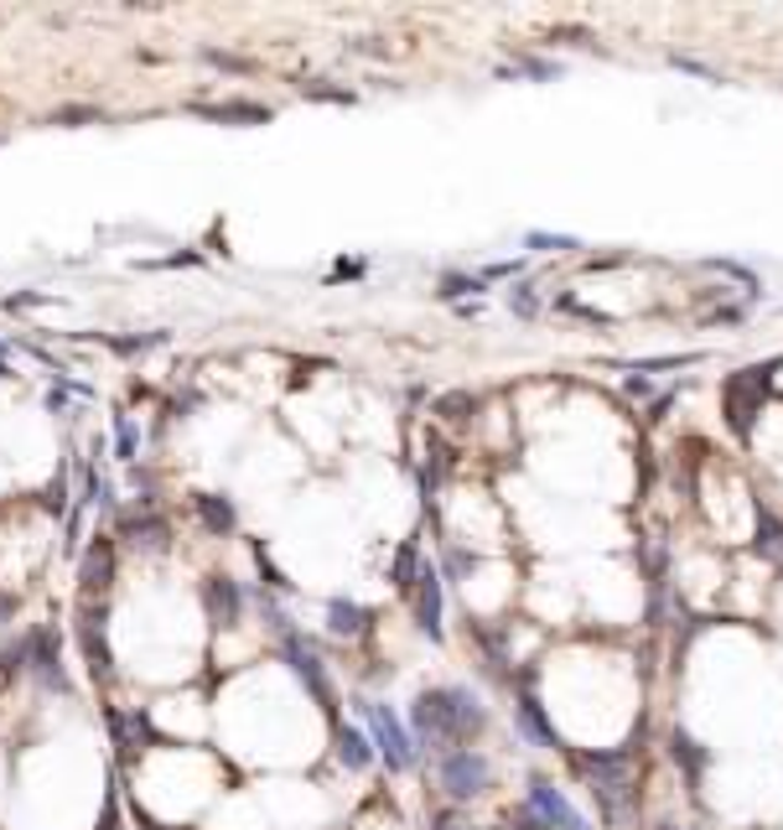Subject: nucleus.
Instances as JSON below:
<instances>
[{"label":"nucleus","instance_id":"nucleus-1","mask_svg":"<svg viewBox=\"0 0 783 830\" xmlns=\"http://www.w3.org/2000/svg\"><path fill=\"white\" fill-rule=\"evenodd\" d=\"M410 722L415 732L426 742H447V748H462L467 737L483 732V706L467 686H436V690H421L415 706H410Z\"/></svg>","mask_w":783,"mask_h":830},{"label":"nucleus","instance_id":"nucleus-2","mask_svg":"<svg viewBox=\"0 0 783 830\" xmlns=\"http://www.w3.org/2000/svg\"><path fill=\"white\" fill-rule=\"evenodd\" d=\"M581 768H587V779H592V794L602 800V815H607V820H628V815H633L628 753H587Z\"/></svg>","mask_w":783,"mask_h":830},{"label":"nucleus","instance_id":"nucleus-3","mask_svg":"<svg viewBox=\"0 0 783 830\" xmlns=\"http://www.w3.org/2000/svg\"><path fill=\"white\" fill-rule=\"evenodd\" d=\"M441 789L451 800H477L488 789V758L473 748H441Z\"/></svg>","mask_w":783,"mask_h":830},{"label":"nucleus","instance_id":"nucleus-4","mask_svg":"<svg viewBox=\"0 0 783 830\" xmlns=\"http://www.w3.org/2000/svg\"><path fill=\"white\" fill-rule=\"evenodd\" d=\"M363 722H369V737H374V753H380L389 768H410L415 763V742L410 732L400 727V716L389 712V706H363Z\"/></svg>","mask_w":783,"mask_h":830},{"label":"nucleus","instance_id":"nucleus-5","mask_svg":"<svg viewBox=\"0 0 783 830\" xmlns=\"http://www.w3.org/2000/svg\"><path fill=\"white\" fill-rule=\"evenodd\" d=\"M281 649H285V664H291V675L301 680V686L322 701V706H333V686H328V675H322V660H317V649H311L296 628L291 634H281Z\"/></svg>","mask_w":783,"mask_h":830},{"label":"nucleus","instance_id":"nucleus-6","mask_svg":"<svg viewBox=\"0 0 783 830\" xmlns=\"http://www.w3.org/2000/svg\"><path fill=\"white\" fill-rule=\"evenodd\" d=\"M524 805L535 809L540 820H545V830H587V820L576 815V809L566 805V794L555 789L550 779H529V794H524Z\"/></svg>","mask_w":783,"mask_h":830},{"label":"nucleus","instance_id":"nucleus-7","mask_svg":"<svg viewBox=\"0 0 783 830\" xmlns=\"http://www.w3.org/2000/svg\"><path fill=\"white\" fill-rule=\"evenodd\" d=\"M203 613L214 617V628H234L244 617V587L229 576H208L203 582Z\"/></svg>","mask_w":783,"mask_h":830},{"label":"nucleus","instance_id":"nucleus-8","mask_svg":"<svg viewBox=\"0 0 783 830\" xmlns=\"http://www.w3.org/2000/svg\"><path fill=\"white\" fill-rule=\"evenodd\" d=\"M119 540H130L136 550H162L171 540V524L156 509H125L119 514Z\"/></svg>","mask_w":783,"mask_h":830},{"label":"nucleus","instance_id":"nucleus-9","mask_svg":"<svg viewBox=\"0 0 783 830\" xmlns=\"http://www.w3.org/2000/svg\"><path fill=\"white\" fill-rule=\"evenodd\" d=\"M22 654L31 660V675H37L42 686H52V690L68 686V675H63V654H57V634H52V628H37V634L26 639Z\"/></svg>","mask_w":783,"mask_h":830},{"label":"nucleus","instance_id":"nucleus-10","mask_svg":"<svg viewBox=\"0 0 783 830\" xmlns=\"http://www.w3.org/2000/svg\"><path fill=\"white\" fill-rule=\"evenodd\" d=\"M78 582H84V592L104 602L110 592V582H115V546L110 540H94V546L84 550V561H78Z\"/></svg>","mask_w":783,"mask_h":830},{"label":"nucleus","instance_id":"nucleus-11","mask_svg":"<svg viewBox=\"0 0 783 830\" xmlns=\"http://www.w3.org/2000/svg\"><path fill=\"white\" fill-rule=\"evenodd\" d=\"M78 634H84V654L94 664L99 680H110V643H104V602L78 608Z\"/></svg>","mask_w":783,"mask_h":830},{"label":"nucleus","instance_id":"nucleus-12","mask_svg":"<svg viewBox=\"0 0 783 830\" xmlns=\"http://www.w3.org/2000/svg\"><path fill=\"white\" fill-rule=\"evenodd\" d=\"M188 110L197 119H208V125H265V119H270V104H249V99H229V104H203V99H192Z\"/></svg>","mask_w":783,"mask_h":830},{"label":"nucleus","instance_id":"nucleus-13","mask_svg":"<svg viewBox=\"0 0 783 830\" xmlns=\"http://www.w3.org/2000/svg\"><path fill=\"white\" fill-rule=\"evenodd\" d=\"M415 623H421V634L426 639H441V582H436V571H421V582H415Z\"/></svg>","mask_w":783,"mask_h":830},{"label":"nucleus","instance_id":"nucleus-14","mask_svg":"<svg viewBox=\"0 0 783 830\" xmlns=\"http://www.w3.org/2000/svg\"><path fill=\"white\" fill-rule=\"evenodd\" d=\"M197 520H203V529H214V535H234V524H239V514H234V498H223V494H197Z\"/></svg>","mask_w":783,"mask_h":830},{"label":"nucleus","instance_id":"nucleus-15","mask_svg":"<svg viewBox=\"0 0 783 830\" xmlns=\"http://www.w3.org/2000/svg\"><path fill=\"white\" fill-rule=\"evenodd\" d=\"M374 758H380L374 753V737L358 732V727H337V763L343 768H369Z\"/></svg>","mask_w":783,"mask_h":830},{"label":"nucleus","instance_id":"nucleus-16","mask_svg":"<svg viewBox=\"0 0 783 830\" xmlns=\"http://www.w3.org/2000/svg\"><path fill=\"white\" fill-rule=\"evenodd\" d=\"M363 623H369V617H363V608H358L354 597H333V602H328V628H333V634L354 639Z\"/></svg>","mask_w":783,"mask_h":830},{"label":"nucleus","instance_id":"nucleus-17","mask_svg":"<svg viewBox=\"0 0 783 830\" xmlns=\"http://www.w3.org/2000/svg\"><path fill=\"white\" fill-rule=\"evenodd\" d=\"M519 732H524V737H540L545 748H555V742H561V737H555V727L545 722V712H540V701H535V695H524V701H519Z\"/></svg>","mask_w":783,"mask_h":830},{"label":"nucleus","instance_id":"nucleus-18","mask_svg":"<svg viewBox=\"0 0 783 830\" xmlns=\"http://www.w3.org/2000/svg\"><path fill=\"white\" fill-rule=\"evenodd\" d=\"M389 582H395V592H415V582H421V556H415V546H400V556H395V571H389Z\"/></svg>","mask_w":783,"mask_h":830},{"label":"nucleus","instance_id":"nucleus-19","mask_svg":"<svg viewBox=\"0 0 783 830\" xmlns=\"http://www.w3.org/2000/svg\"><path fill=\"white\" fill-rule=\"evenodd\" d=\"M758 550L773 566H783V524L773 514H758Z\"/></svg>","mask_w":783,"mask_h":830},{"label":"nucleus","instance_id":"nucleus-20","mask_svg":"<svg viewBox=\"0 0 783 830\" xmlns=\"http://www.w3.org/2000/svg\"><path fill=\"white\" fill-rule=\"evenodd\" d=\"M136 451H141V431L130 416H115V457L119 462H136Z\"/></svg>","mask_w":783,"mask_h":830},{"label":"nucleus","instance_id":"nucleus-21","mask_svg":"<svg viewBox=\"0 0 783 830\" xmlns=\"http://www.w3.org/2000/svg\"><path fill=\"white\" fill-rule=\"evenodd\" d=\"M203 63H208V68H223V73H255L249 58H239V52H218V48H203Z\"/></svg>","mask_w":783,"mask_h":830},{"label":"nucleus","instance_id":"nucleus-22","mask_svg":"<svg viewBox=\"0 0 783 830\" xmlns=\"http://www.w3.org/2000/svg\"><path fill=\"white\" fill-rule=\"evenodd\" d=\"M89 119H104V110H94V104H68V110H52L48 125H89Z\"/></svg>","mask_w":783,"mask_h":830},{"label":"nucleus","instance_id":"nucleus-23","mask_svg":"<svg viewBox=\"0 0 783 830\" xmlns=\"http://www.w3.org/2000/svg\"><path fill=\"white\" fill-rule=\"evenodd\" d=\"M348 52H354V58H400V48H389L384 37H354Z\"/></svg>","mask_w":783,"mask_h":830},{"label":"nucleus","instance_id":"nucleus-24","mask_svg":"<svg viewBox=\"0 0 783 830\" xmlns=\"http://www.w3.org/2000/svg\"><path fill=\"white\" fill-rule=\"evenodd\" d=\"M483 285H488L483 276H447V281H441V296L451 302V296H467V291H483Z\"/></svg>","mask_w":783,"mask_h":830},{"label":"nucleus","instance_id":"nucleus-25","mask_svg":"<svg viewBox=\"0 0 783 830\" xmlns=\"http://www.w3.org/2000/svg\"><path fill=\"white\" fill-rule=\"evenodd\" d=\"M706 270H721V276H732V281H742V285H753V291H758V276H753L747 265H732V260H711V265H706Z\"/></svg>","mask_w":783,"mask_h":830},{"label":"nucleus","instance_id":"nucleus-26","mask_svg":"<svg viewBox=\"0 0 783 830\" xmlns=\"http://www.w3.org/2000/svg\"><path fill=\"white\" fill-rule=\"evenodd\" d=\"M509 307L519 311V317H535V311H540V296H529V285H514V296H509Z\"/></svg>","mask_w":783,"mask_h":830},{"label":"nucleus","instance_id":"nucleus-27","mask_svg":"<svg viewBox=\"0 0 783 830\" xmlns=\"http://www.w3.org/2000/svg\"><path fill=\"white\" fill-rule=\"evenodd\" d=\"M467 395H441V400H436V410H441V416H447V421H462V410H467Z\"/></svg>","mask_w":783,"mask_h":830},{"label":"nucleus","instance_id":"nucleus-28","mask_svg":"<svg viewBox=\"0 0 783 830\" xmlns=\"http://www.w3.org/2000/svg\"><path fill=\"white\" fill-rule=\"evenodd\" d=\"M519 73L524 78H555L561 68H555V63H540V58H519Z\"/></svg>","mask_w":783,"mask_h":830},{"label":"nucleus","instance_id":"nucleus-29","mask_svg":"<svg viewBox=\"0 0 783 830\" xmlns=\"http://www.w3.org/2000/svg\"><path fill=\"white\" fill-rule=\"evenodd\" d=\"M529 250H576V239H555V234H529Z\"/></svg>","mask_w":783,"mask_h":830},{"label":"nucleus","instance_id":"nucleus-30","mask_svg":"<svg viewBox=\"0 0 783 830\" xmlns=\"http://www.w3.org/2000/svg\"><path fill=\"white\" fill-rule=\"evenodd\" d=\"M509 826H514V830H545V820L524 805V809H514V815H509Z\"/></svg>","mask_w":783,"mask_h":830},{"label":"nucleus","instance_id":"nucleus-31","mask_svg":"<svg viewBox=\"0 0 783 830\" xmlns=\"http://www.w3.org/2000/svg\"><path fill=\"white\" fill-rule=\"evenodd\" d=\"M675 68L695 73V78H706V84H721V73H716V68H706V63H695V58H675Z\"/></svg>","mask_w":783,"mask_h":830},{"label":"nucleus","instance_id":"nucleus-32","mask_svg":"<svg viewBox=\"0 0 783 830\" xmlns=\"http://www.w3.org/2000/svg\"><path fill=\"white\" fill-rule=\"evenodd\" d=\"M307 99H333V104H354L348 89H322V84H307Z\"/></svg>","mask_w":783,"mask_h":830},{"label":"nucleus","instance_id":"nucleus-33","mask_svg":"<svg viewBox=\"0 0 783 830\" xmlns=\"http://www.w3.org/2000/svg\"><path fill=\"white\" fill-rule=\"evenodd\" d=\"M436 830H467V826H457V820H436Z\"/></svg>","mask_w":783,"mask_h":830}]
</instances>
